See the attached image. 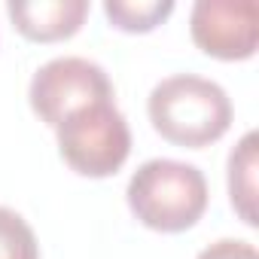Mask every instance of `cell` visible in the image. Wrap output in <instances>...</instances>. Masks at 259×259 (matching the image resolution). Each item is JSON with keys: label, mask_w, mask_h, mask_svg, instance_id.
I'll use <instances>...</instances> for the list:
<instances>
[{"label": "cell", "mask_w": 259, "mask_h": 259, "mask_svg": "<svg viewBox=\"0 0 259 259\" xmlns=\"http://www.w3.org/2000/svg\"><path fill=\"white\" fill-rule=\"evenodd\" d=\"M153 128L174 147L201 150L217 144L232 125V101L213 79L174 73L162 79L147 101Z\"/></svg>", "instance_id": "cell-1"}, {"label": "cell", "mask_w": 259, "mask_h": 259, "mask_svg": "<svg viewBox=\"0 0 259 259\" xmlns=\"http://www.w3.org/2000/svg\"><path fill=\"white\" fill-rule=\"evenodd\" d=\"M125 198L147 229L186 232L207 210V180L195 165L150 159L132 174Z\"/></svg>", "instance_id": "cell-2"}, {"label": "cell", "mask_w": 259, "mask_h": 259, "mask_svg": "<svg viewBox=\"0 0 259 259\" xmlns=\"http://www.w3.org/2000/svg\"><path fill=\"white\" fill-rule=\"evenodd\" d=\"M55 135L61 159L82 177H110L132 156V128L113 101L70 113Z\"/></svg>", "instance_id": "cell-3"}, {"label": "cell", "mask_w": 259, "mask_h": 259, "mask_svg": "<svg viewBox=\"0 0 259 259\" xmlns=\"http://www.w3.org/2000/svg\"><path fill=\"white\" fill-rule=\"evenodd\" d=\"M28 101L46 125L58 128L70 113L98 101H113V82L101 64L79 55H61L31 76Z\"/></svg>", "instance_id": "cell-4"}, {"label": "cell", "mask_w": 259, "mask_h": 259, "mask_svg": "<svg viewBox=\"0 0 259 259\" xmlns=\"http://www.w3.org/2000/svg\"><path fill=\"white\" fill-rule=\"evenodd\" d=\"M189 34L210 58H253L259 46V7L256 0H198L189 13Z\"/></svg>", "instance_id": "cell-5"}, {"label": "cell", "mask_w": 259, "mask_h": 259, "mask_svg": "<svg viewBox=\"0 0 259 259\" xmlns=\"http://www.w3.org/2000/svg\"><path fill=\"white\" fill-rule=\"evenodd\" d=\"M10 19L16 28L37 43H55L73 37L89 16L85 0H13L7 4Z\"/></svg>", "instance_id": "cell-6"}, {"label": "cell", "mask_w": 259, "mask_h": 259, "mask_svg": "<svg viewBox=\"0 0 259 259\" xmlns=\"http://www.w3.org/2000/svg\"><path fill=\"white\" fill-rule=\"evenodd\" d=\"M256 147H259L256 132H247L238 141V147L229 153V198L247 226L259 223L256 217V165H259Z\"/></svg>", "instance_id": "cell-7"}, {"label": "cell", "mask_w": 259, "mask_h": 259, "mask_svg": "<svg viewBox=\"0 0 259 259\" xmlns=\"http://www.w3.org/2000/svg\"><path fill=\"white\" fill-rule=\"evenodd\" d=\"M104 13L119 31L144 34V31H153L156 25H162L174 13V4L171 0H138V4L135 0H107Z\"/></svg>", "instance_id": "cell-8"}, {"label": "cell", "mask_w": 259, "mask_h": 259, "mask_svg": "<svg viewBox=\"0 0 259 259\" xmlns=\"http://www.w3.org/2000/svg\"><path fill=\"white\" fill-rule=\"evenodd\" d=\"M0 259H40L34 229L13 207H0Z\"/></svg>", "instance_id": "cell-9"}, {"label": "cell", "mask_w": 259, "mask_h": 259, "mask_svg": "<svg viewBox=\"0 0 259 259\" xmlns=\"http://www.w3.org/2000/svg\"><path fill=\"white\" fill-rule=\"evenodd\" d=\"M195 259H259L256 247L241 238H220L210 247H204Z\"/></svg>", "instance_id": "cell-10"}]
</instances>
